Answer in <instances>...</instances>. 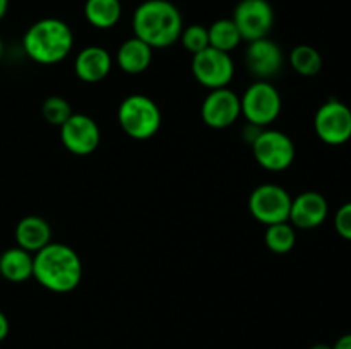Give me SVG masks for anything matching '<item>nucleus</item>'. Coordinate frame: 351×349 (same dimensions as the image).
<instances>
[{"label": "nucleus", "mask_w": 351, "mask_h": 349, "mask_svg": "<svg viewBox=\"0 0 351 349\" xmlns=\"http://www.w3.org/2000/svg\"><path fill=\"white\" fill-rule=\"evenodd\" d=\"M242 115L249 123L267 129L281 113V94L269 81H256L240 98Z\"/></svg>", "instance_id": "5"}, {"label": "nucleus", "mask_w": 351, "mask_h": 349, "mask_svg": "<svg viewBox=\"0 0 351 349\" xmlns=\"http://www.w3.org/2000/svg\"><path fill=\"white\" fill-rule=\"evenodd\" d=\"M329 214V204L322 194L315 190L302 192L295 198H291L290 207V218L288 222L293 226L295 229H304V231H311V229L319 228L322 222L326 221Z\"/></svg>", "instance_id": "14"}, {"label": "nucleus", "mask_w": 351, "mask_h": 349, "mask_svg": "<svg viewBox=\"0 0 351 349\" xmlns=\"http://www.w3.org/2000/svg\"><path fill=\"white\" fill-rule=\"evenodd\" d=\"M264 243L273 253L285 255V253L291 252L297 243V229L288 221L267 226L266 233H264Z\"/></svg>", "instance_id": "22"}, {"label": "nucleus", "mask_w": 351, "mask_h": 349, "mask_svg": "<svg viewBox=\"0 0 351 349\" xmlns=\"http://www.w3.org/2000/svg\"><path fill=\"white\" fill-rule=\"evenodd\" d=\"M290 65L297 74L314 77L322 68V55L311 44H298L290 51Z\"/></svg>", "instance_id": "21"}, {"label": "nucleus", "mask_w": 351, "mask_h": 349, "mask_svg": "<svg viewBox=\"0 0 351 349\" xmlns=\"http://www.w3.org/2000/svg\"><path fill=\"white\" fill-rule=\"evenodd\" d=\"M119 125L130 139L147 140L156 135L161 129V109L149 96L130 94L120 103Z\"/></svg>", "instance_id": "4"}, {"label": "nucleus", "mask_w": 351, "mask_h": 349, "mask_svg": "<svg viewBox=\"0 0 351 349\" xmlns=\"http://www.w3.org/2000/svg\"><path fill=\"white\" fill-rule=\"evenodd\" d=\"M17 246L27 250L29 253L40 252L41 248L51 243V228L47 219L41 216H24L14 231Z\"/></svg>", "instance_id": "16"}, {"label": "nucleus", "mask_w": 351, "mask_h": 349, "mask_svg": "<svg viewBox=\"0 0 351 349\" xmlns=\"http://www.w3.org/2000/svg\"><path fill=\"white\" fill-rule=\"evenodd\" d=\"M291 197L281 185L263 183L249 197V211L256 221L271 226L290 218Z\"/></svg>", "instance_id": "8"}, {"label": "nucleus", "mask_w": 351, "mask_h": 349, "mask_svg": "<svg viewBox=\"0 0 351 349\" xmlns=\"http://www.w3.org/2000/svg\"><path fill=\"white\" fill-rule=\"evenodd\" d=\"M134 36L151 48H168L180 40L184 19L170 0H144L134 10Z\"/></svg>", "instance_id": "2"}, {"label": "nucleus", "mask_w": 351, "mask_h": 349, "mask_svg": "<svg viewBox=\"0 0 351 349\" xmlns=\"http://www.w3.org/2000/svg\"><path fill=\"white\" fill-rule=\"evenodd\" d=\"M250 147L257 163L274 173L288 170L297 156L291 137L276 129H264Z\"/></svg>", "instance_id": "6"}, {"label": "nucleus", "mask_w": 351, "mask_h": 349, "mask_svg": "<svg viewBox=\"0 0 351 349\" xmlns=\"http://www.w3.org/2000/svg\"><path fill=\"white\" fill-rule=\"evenodd\" d=\"M33 277L51 293H71L82 279L81 257L65 243H48L33 255Z\"/></svg>", "instance_id": "1"}, {"label": "nucleus", "mask_w": 351, "mask_h": 349, "mask_svg": "<svg viewBox=\"0 0 351 349\" xmlns=\"http://www.w3.org/2000/svg\"><path fill=\"white\" fill-rule=\"evenodd\" d=\"M9 328H10L9 318H7L5 313L0 310V342H2L7 335H9Z\"/></svg>", "instance_id": "27"}, {"label": "nucleus", "mask_w": 351, "mask_h": 349, "mask_svg": "<svg viewBox=\"0 0 351 349\" xmlns=\"http://www.w3.org/2000/svg\"><path fill=\"white\" fill-rule=\"evenodd\" d=\"M285 57L280 44L274 43L269 38L250 41L245 51L247 70L257 79V81H267L274 75L280 74L283 68Z\"/></svg>", "instance_id": "13"}, {"label": "nucleus", "mask_w": 351, "mask_h": 349, "mask_svg": "<svg viewBox=\"0 0 351 349\" xmlns=\"http://www.w3.org/2000/svg\"><path fill=\"white\" fill-rule=\"evenodd\" d=\"M24 53L40 65L60 64L74 48V33L65 21L45 17L27 27L23 36Z\"/></svg>", "instance_id": "3"}, {"label": "nucleus", "mask_w": 351, "mask_h": 349, "mask_svg": "<svg viewBox=\"0 0 351 349\" xmlns=\"http://www.w3.org/2000/svg\"><path fill=\"white\" fill-rule=\"evenodd\" d=\"M113 67V58L103 47L82 48L77 53L74 62V72L79 81L88 82V84H98L105 81L110 75Z\"/></svg>", "instance_id": "15"}, {"label": "nucleus", "mask_w": 351, "mask_h": 349, "mask_svg": "<svg viewBox=\"0 0 351 349\" xmlns=\"http://www.w3.org/2000/svg\"><path fill=\"white\" fill-rule=\"evenodd\" d=\"M335 229L343 240L351 242V201L345 202L335 214Z\"/></svg>", "instance_id": "25"}, {"label": "nucleus", "mask_w": 351, "mask_h": 349, "mask_svg": "<svg viewBox=\"0 0 351 349\" xmlns=\"http://www.w3.org/2000/svg\"><path fill=\"white\" fill-rule=\"evenodd\" d=\"M3 55V43H2V38H0V58H2Z\"/></svg>", "instance_id": "31"}, {"label": "nucleus", "mask_w": 351, "mask_h": 349, "mask_svg": "<svg viewBox=\"0 0 351 349\" xmlns=\"http://www.w3.org/2000/svg\"><path fill=\"white\" fill-rule=\"evenodd\" d=\"M263 130H264L263 127H257V125H254V123L247 122V125L242 129V139L245 140L247 144H250V146H252Z\"/></svg>", "instance_id": "26"}, {"label": "nucleus", "mask_w": 351, "mask_h": 349, "mask_svg": "<svg viewBox=\"0 0 351 349\" xmlns=\"http://www.w3.org/2000/svg\"><path fill=\"white\" fill-rule=\"evenodd\" d=\"M332 349H351V332L350 334L341 335V337L332 344Z\"/></svg>", "instance_id": "28"}, {"label": "nucleus", "mask_w": 351, "mask_h": 349, "mask_svg": "<svg viewBox=\"0 0 351 349\" xmlns=\"http://www.w3.org/2000/svg\"><path fill=\"white\" fill-rule=\"evenodd\" d=\"M7 9H9V0H0V21L5 17Z\"/></svg>", "instance_id": "29"}, {"label": "nucleus", "mask_w": 351, "mask_h": 349, "mask_svg": "<svg viewBox=\"0 0 351 349\" xmlns=\"http://www.w3.org/2000/svg\"><path fill=\"white\" fill-rule=\"evenodd\" d=\"M84 17L93 27L112 29L122 17L120 0H86Z\"/></svg>", "instance_id": "19"}, {"label": "nucleus", "mask_w": 351, "mask_h": 349, "mask_svg": "<svg viewBox=\"0 0 351 349\" xmlns=\"http://www.w3.org/2000/svg\"><path fill=\"white\" fill-rule=\"evenodd\" d=\"M311 349H332L331 344H324V342H319V344H314Z\"/></svg>", "instance_id": "30"}, {"label": "nucleus", "mask_w": 351, "mask_h": 349, "mask_svg": "<svg viewBox=\"0 0 351 349\" xmlns=\"http://www.w3.org/2000/svg\"><path fill=\"white\" fill-rule=\"evenodd\" d=\"M178 41H180L182 47H184L189 53H199V51L209 48L208 27H204L202 24H191V26L182 29L180 40Z\"/></svg>", "instance_id": "24"}, {"label": "nucleus", "mask_w": 351, "mask_h": 349, "mask_svg": "<svg viewBox=\"0 0 351 349\" xmlns=\"http://www.w3.org/2000/svg\"><path fill=\"white\" fill-rule=\"evenodd\" d=\"M115 60L117 65L125 74H143L153 62V48L144 43L143 40H139V38L132 36L120 44L119 50H117Z\"/></svg>", "instance_id": "17"}, {"label": "nucleus", "mask_w": 351, "mask_h": 349, "mask_svg": "<svg viewBox=\"0 0 351 349\" xmlns=\"http://www.w3.org/2000/svg\"><path fill=\"white\" fill-rule=\"evenodd\" d=\"M192 74L195 81L209 91L228 88L235 75V64L230 53L209 47L192 55Z\"/></svg>", "instance_id": "9"}, {"label": "nucleus", "mask_w": 351, "mask_h": 349, "mask_svg": "<svg viewBox=\"0 0 351 349\" xmlns=\"http://www.w3.org/2000/svg\"><path fill=\"white\" fill-rule=\"evenodd\" d=\"M242 115L240 96L228 88L213 89L201 106V116L211 129L223 130L237 122Z\"/></svg>", "instance_id": "12"}, {"label": "nucleus", "mask_w": 351, "mask_h": 349, "mask_svg": "<svg viewBox=\"0 0 351 349\" xmlns=\"http://www.w3.org/2000/svg\"><path fill=\"white\" fill-rule=\"evenodd\" d=\"M41 113L43 118L47 120L50 125L62 127L72 115V108L69 101L62 96H50L45 99L43 106H41Z\"/></svg>", "instance_id": "23"}, {"label": "nucleus", "mask_w": 351, "mask_h": 349, "mask_svg": "<svg viewBox=\"0 0 351 349\" xmlns=\"http://www.w3.org/2000/svg\"><path fill=\"white\" fill-rule=\"evenodd\" d=\"M0 276L9 283H24L33 277V253L21 246L7 248L0 255Z\"/></svg>", "instance_id": "18"}, {"label": "nucleus", "mask_w": 351, "mask_h": 349, "mask_svg": "<svg viewBox=\"0 0 351 349\" xmlns=\"http://www.w3.org/2000/svg\"><path fill=\"white\" fill-rule=\"evenodd\" d=\"M314 130L328 146H343L351 139V108L339 99H328L315 112Z\"/></svg>", "instance_id": "7"}, {"label": "nucleus", "mask_w": 351, "mask_h": 349, "mask_svg": "<svg viewBox=\"0 0 351 349\" xmlns=\"http://www.w3.org/2000/svg\"><path fill=\"white\" fill-rule=\"evenodd\" d=\"M232 21L247 43L269 36L274 26V10L267 0H240Z\"/></svg>", "instance_id": "10"}, {"label": "nucleus", "mask_w": 351, "mask_h": 349, "mask_svg": "<svg viewBox=\"0 0 351 349\" xmlns=\"http://www.w3.org/2000/svg\"><path fill=\"white\" fill-rule=\"evenodd\" d=\"M209 33V47L216 48L219 51L230 53L239 44L242 43V36H240L239 27L235 26L232 19H218L208 27Z\"/></svg>", "instance_id": "20"}, {"label": "nucleus", "mask_w": 351, "mask_h": 349, "mask_svg": "<svg viewBox=\"0 0 351 349\" xmlns=\"http://www.w3.org/2000/svg\"><path fill=\"white\" fill-rule=\"evenodd\" d=\"M60 140L69 153L88 156L98 149L101 132L95 118L84 113H72L71 118L60 127Z\"/></svg>", "instance_id": "11"}]
</instances>
